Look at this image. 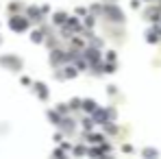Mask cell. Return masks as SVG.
I'll return each mask as SVG.
<instances>
[{"instance_id": "cell-1", "label": "cell", "mask_w": 161, "mask_h": 159, "mask_svg": "<svg viewBox=\"0 0 161 159\" xmlns=\"http://www.w3.org/2000/svg\"><path fill=\"white\" fill-rule=\"evenodd\" d=\"M144 155H146V157H155L157 150H150V148H148V150H144Z\"/></svg>"}]
</instances>
